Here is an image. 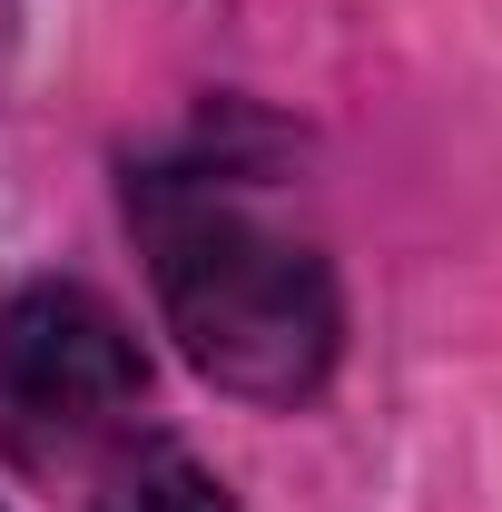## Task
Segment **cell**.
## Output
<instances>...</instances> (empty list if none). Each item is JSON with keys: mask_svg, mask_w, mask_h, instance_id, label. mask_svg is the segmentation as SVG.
<instances>
[{"mask_svg": "<svg viewBox=\"0 0 502 512\" xmlns=\"http://www.w3.org/2000/svg\"><path fill=\"white\" fill-rule=\"evenodd\" d=\"M148 394V365H138V335L119 325L109 296L89 286H20L10 316H0V404L10 424H40V434H109L128 404Z\"/></svg>", "mask_w": 502, "mask_h": 512, "instance_id": "obj_2", "label": "cell"}, {"mask_svg": "<svg viewBox=\"0 0 502 512\" xmlns=\"http://www.w3.org/2000/svg\"><path fill=\"white\" fill-rule=\"evenodd\" d=\"M99 512H237L227 503V483L188 463V453H148V463H128L119 483L99 493Z\"/></svg>", "mask_w": 502, "mask_h": 512, "instance_id": "obj_3", "label": "cell"}, {"mask_svg": "<svg viewBox=\"0 0 502 512\" xmlns=\"http://www.w3.org/2000/svg\"><path fill=\"white\" fill-rule=\"evenodd\" d=\"M138 237L158 276V316L188 345V365L247 404H296L335 365V276L325 256L276 227L227 178H138Z\"/></svg>", "mask_w": 502, "mask_h": 512, "instance_id": "obj_1", "label": "cell"}]
</instances>
